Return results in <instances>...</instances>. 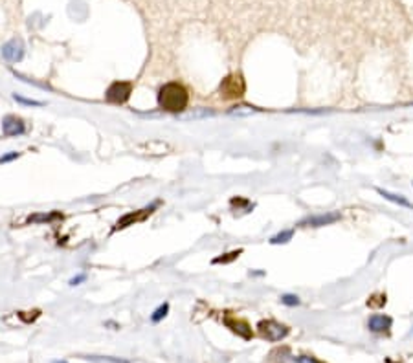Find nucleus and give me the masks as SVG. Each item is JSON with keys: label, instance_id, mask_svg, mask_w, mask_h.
<instances>
[{"label": "nucleus", "instance_id": "1", "mask_svg": "<svg viewBox=\"0 0 413 363\" xmlns=\"http://www.w3.org/2000/svg\"><path fill=\"white\" fill-rule=\"evenodd\" d=\"M188 90L178 83H167L158 90V106L167 112H182L188 106Z\"/></svg>", "mask_w": 413, "mask_h": 363}, {"label": "nucleus", "instance_id": "2", "mask_svg": "<svg viewBox=\"0 0 413 363\" xmlns=\"http://www.w3.org/2000/svg\"><path fill=\"white\" fill-rule=\"evenodd\" d=\"M131 92H132V83H129V81H114L107 88L105 99L109 103H114V105H121V103H125L131 97Z\"/></svg>", "mask_w": 413, "mask_h": 363}, {"label": "nucleus", "instance_id": "3", "mask_svg": "<svg viewBox=\"0 0 413 363\" xmlns=\"http://www.w3.org/2000/svg\"><path fill=\"white\" fill-rule=\"evenodd\" d=\"M259 330L261 334H263V337H266L269 341H279V339H283V337L288 334V328L285 327V325L277 323V321H261L259 323Z\"/></svg>", "mask_w": 413, "mask_h": 363}, {"label": "nucleus", "instance_id": "4", "mask_svg": "<svg viewBox=\"0 0 413 363\" xmlns=\"http://www.w3.org/2000/svg\"><path fill=\"white\" fill-rule=\"evenodd\" d=\"M244 92V83H242L241 75H232V77L224 79L220 84V96L226 99H233V97H241Z\"/></svg>", "mask_w": 413, "mask_h": 363}, {"label": "nucleus", "instance_id": "5", "mask_svg": "<svg viewBox=\"0 0 413 363\" xmlns=\"http://www.w3.org/2000/svg\"><path fill=\"white\" fill-rule=\"evenodd\" d=\"M26 132V123L20 118L13 114H8L2 118V134L8 138H15V136H22Z\"/></svg>", "mask_w": 413, "mask_h": 363}, {"label": "nucleus", "instance_id": "6", "mask_svg": "<svg viewBox=\"0 0 413 363\" xmlns=\"http://www.w3.org/2000/svg\"><path fill=\"white\" fill-rule=\"evenodd\" d=\"M0 53L8 62H18L24 57V44H22L20 39H11L2 46Z\"/></svg>", "mask_w": 413, "mask_h": 363}, {"label": "nucleus", "instance_id": "7", "mask_svg": "<svg viewBox=\"0 0 413 363\" xmlns=\"http://www.w3.org/2000/svg\"><path fill=\"white\" fill-rule=\"evenodd\" d=\"M342 219V215L338 211H333V213H321V215H312L308 219L301 220L299 226H311V228H321V226H329V224L338 222Z\"/></svg>", "mask_w": 413, "mask_h": 363}, {"label": "nucleus", "instance_id": "8", "mask_svg": "<svg viewBox=\"0 0 413 363\" xmlns=\"http://www.w3.org/2000/svg\"><path fill=\"white\" fill-rule=\"evenodd\" d=\"M391 325H393L391 317H387V315H382V314L371 315L369 321H367V327H369L371 332H387V330L391 328Z\"/></svg>", "mask_w": 413, "mask_h": 363}, {"label": "nucleus", "instance_id": "9", "mask_svg": "<svg viewBox=\"0 0 413 363\" xmlns=\"http://www.w3.org/2000/svg\"><path fill=\"white\" fill-rule=\"evenodd\" d=\"M377 193H378V195H380V197L386 198V200L393 202V204H399V206H402V207H408V209H413V204L408 200V198L402 197V195H395V193L384 191V189H377Z\"/></svg>", "mask_w": 413, "mask_h": 363}, {"label": "nucleus", "instance_id": "10", "mask_svg": "<svg viewBox=\"0 0 413 363\" xmlns=\"http://www.w3.org/2000/svg\"><path fill=\"white\" fill-rule=\"evenodd\" d=\"M215 112L211 109H195L191 110V112H185V114H180L178 116V119H182V121H191V119H204V118H210V116H213Z\"/></svg>", "mask_w": 413, "mask_h": 363}, {"label": "nucleus", "instance_id": "11", "mask_svg": "<svg viewBox=\"0 0 413 363\" xmlns=\"http://www.w3.org/2000/svg\"><path fill=\"white\" fill-rule=\"evenodd\" d=\"M83 359L90 363H131V359L125 358H114V356H81Z\"/></svg>", "mask_w": 413, "mask_h": 363}, {"label": "nucleus", "instance_id": "12", "mask_svg": "<svg viewBox=\"0 0 413 363\" xmlns=\"http://www.w3.org/2000/svg\"><path fill=\"white\" fill-rule=\"evenodd\" d=\"M292 237H294V231H292V229H286V231H281V233H277V235H274L272 239H270V244H286Z\"/></svg>", "mask_w": 413, "mask_h": 363}, {"label": "nucleus", "instance_id": "13", "mask_svg": "<svg viewBox=\"0 0 413 363\" xmlns=\"http://www.w3.org/2000/svg\"><path fill=\"white\" fill-rule=\"evenodd\" d=\"M167 312H169V303H163V305H160L158 308L151 314V321H153V323H160L167 315Z\"/></svg>", "mask_w": 413, "mask_h": 363}, {"label": "nucleus", "instance_id": "14", "mask_svg": "<svg viewBox=\"0 0 413 363\" xmlns=\"http://www.w3.org/2000/svg\"><path fill=\"white\" fill-rule=\"evenodd\" d=\"M13 99L17 101V103H20V105H26V106H43L44 105L43 101L28 99V97H22V96H18V94H13Z\"/></svg>", "mask_w": 413, "mask_h": 363}, {"label": "nucleus", "instance_id": "15", "mask_svg": "<svg viewBox=\"0 0 413 363\" xmlns=\"http://www.w3.org/2000/svg\"><path fill=\"white\" fill-rule=\"evenodd\" d=\"M279 299H281V303L286 306H298L299 305V297L298 295H294V293H283Z\"/></svg>", "mask_w": 413, "mask_h": 363}, {"label": "nucleus", "instance_id": "16", "mask_svg": "<svg viewBox=\"0 0 413 363\" xmlns=\"http://www.w3.org/2000/svg\"><path fill=\"white\" fill-rule=\"evenodd\" d=\"M20 156V153H17V151H11V153L4 154V156H0V163H8V162H13V160H17V158Z\"/></svg>", "mask_w": 413, "mask_h": 363}, {"label": "nucleus", "instance_id": "17", "mask_svg": "<svg viewBox=\"0 0 413 363\" xmlns=\"http://www.w3.org/2000/svg\"><path fill=\"white\" fill-rule=\"evenodd\" d=\"M233 327H235V328H233V332L241 334L242 337H250V336H252V332H248V330H242V328H248L244 323H235V325H233Z\"/></svg>", "mask_w": 413, "mask_h": 363}, {"label": "nucleus", "instance_id": "18", "mask_svg": "<svg viewBox=\"0 0 413 363\" xmlns=\"http://www.w3.org/2000/svg\"><path fill=\"white\" fill-rule=\"evenodd\" d=\"M85 281H87V275H85V273H79V275L72 277L68 285H70V286H79L81 283H85Z\"/></svg>", "mask_w": 413, "mask_h": 363}, {"label": "nucleus", "instance_id": "19", "mask_svg": "<svg viewBox=\"0 0 413 363\" xmlns=\"http://www.w3.org/2000/svg\"><path fill=\"white\" fill-rule=\"evenodd\" d=\"M296 363H321V361H318V359L312 358V356H299V358L296 359Z\"/></svg>", "mask_w": 413, "mask_h": 363}, {"label": "nucleus", "instance_id": "20", "mask_svg": "<svg viewBox=\"0 0 413 363\" xmlns=\"http://www.w3.org/2000/svg\"><path fill=\"white\" fill-rule=\"evenodd\" d=\"M252 112H255V110L248 109V106H241L239 110H232V114H252Z\"/></svg>", "mask_w": 413, "mask_h": 363}, {"label": "nucleus", "instance_id": "21", "mask_svg": "<svg viewBox=\"0 0 413 363\" xmlns=\"http://www.w3.org/2000/svg\"><path fill=\"white\" fill-rule=\"evenodd\" d=\"M53 363H68V361H53Z\"/></svg>", "mask_w": 413, "mask_h": 363}]
</instances>
